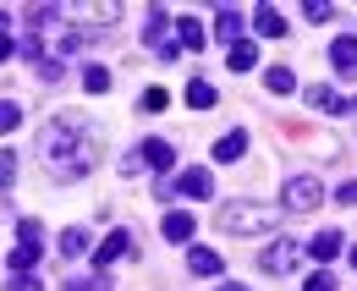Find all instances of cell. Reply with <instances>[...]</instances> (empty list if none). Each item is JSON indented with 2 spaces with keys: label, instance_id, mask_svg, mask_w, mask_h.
Wrapping results in <instances>:
<instances>
[{
  "label": "cell",
  "instance_id": "6da1fadb",
  "mask_svg": "<svg viewBox=\"0 0 357 291\" xmlns=\"http://www.w3.org/2000/svg\"><path fill=\"white\" fill-rule=\"evenodd\" d=\"M89 132H93L89 116L61 110V116H55V121H45V132H39V160L61 165L66 176H89L93 160H99V143H93Z\"/></svg>",
  "mask_w": 357,
  "mask_h": 291
},
{
  "label": "cell",
  "instance_id": "7a4b0ae2",
  "mask_svg": "<svg viewBox=\"0 0 357 291\" xmlns=\"http://www.w3.org/2000/svg\"><path fill=\"white\" fill-rule=\"evenodd\" d=\"M220 225L231 237H253L269 225V209L264 204H220Z\"/></svg>",
  "mask_w": 357,
  "mask_h": 291
},
{
  "label": "cell",
  "instance_id": "3957f363",
  "mask_svg": "<svg viewBox=\"0 0 357 291\" xmlns=\"http://www.w3.org/2000/svg\"><path fill=\"white\" fill-rule=\"evenodd\" d=\"M324 204V187H319V176H291L286 181V209L291 214H308V209Z\"/></svg>",
  "mask_w": 357,
  "mask_h": 291
},
{
  "label": "cell",
  "instance_id": "277c9868",
  "mask_svg": "<svg viewBox=\"0 0 357 291\" xmlns=\"http://www.w3.org/2000/svg\"><path fill=\"white\" fill-rule=\"evenodd\" d=\"M297 258H303V242L280 237V242H269V253H264V269H269V275H291V269H297Z\"/></svg>",
  "mask_w": 357,
  "mask_h": 291
},
{
  "label": "cell",
  "instance_id": "5b68a950",
  "mask_svg": "<svg viewBox=\"0 0 357 291\" xmlns=\"http://www.w3.org/2000/svg\"><path fill=\"white\" fill-rule=\"evenodd\" d=\"M143 44H154L160 55H176V22H171L165 11H154V17H149V28H143Z\"/></svg>",
  "mask_w": 357,
  "mask_h": 291
},
{
  "label": "cell",
  "instance_id": "8992f818",
  "mask_svg": "<svg viewBox=\"0 0 357 291\" xmlns=\"http://www.w3.org/2000/svg\"><path fill=\"white\" fill-rule=\"evenodd\" d=\"M127 253H132V231H110V237L93 248V264H99V269H110V264H116V258H127Z\"/></svg>",
  "mask_w": 357,
  "mask_h": 291
},
{
  "label": "cell",
  "instance_id": "52a82bcc",
  "mask_svg": "<svg viewBox=\"0 0 357 291\" xmlns=\"http://www.w3.org/2000/svg\"><path fill=\"white\" fill-rule=\"evenodd\" d=\"M308 105H319V110H330V116H357V99H347V94H335V88H308Z\"/></svg>",
  "mask_w": 357,
  "mask_h": 291
},
{
  "label": "cell",
  "instance_id": "ba28073f",
  "mask_svg": "<svg viewBox=\"0 0 357 291\" xmlns=\"http://www.w3.org/2000/svg\"><path fill=\"white\" fill-rule=\"evenodd\" d=\"M192 225H198V220H192L187 209H171V214L160 220V237H165V242H192Z\"/></svg>",
  "mask_w": 357,
  "mask_h": 291
},
{
  "label": "cell",
  "instance_id": "9c48e42d",
  "mask_svg": "<svg viewBox=\"0 0 357 291\" xmlns=\"http://www.w3.org/2000/svg\"><path fill=\"white\" fill-rule=\"evenodd\" d=\"M176 187L187 193V198H209V193H215V181H209V170H204V165H187L176 176Z\"/></svg>",
  "mask_w": 357,
  "mask_h": 291
},
{
  "label": "cell",
  "instance_id": "30bf717a",
  "mask_svg": "<svg viewBox=\"0 0 357 291\" xmlns=\"http://www.w3.org/2000/svg\"><path fill=\"white\" fill-rule=\"evenodd\" d=\"M137 160H143V165H154V170H171V165H176V149H171L165 137H149Z\"/></svg>",
  "mask_w": 357,
  "mask_h": 291
},
{
  "label": "cell",
  "instance_id": "8fae6325",
  "mask_svg": "<svg viewBox=\"0 0 357 291\" xmlns=\"http://www.w3.org/2000/svg\"><path fill=\"white\" fill-rule=\"evenodd\" d=\"M242 154H248V132H225V137H215V160H220V165L242 160Z\"/></svg>",
  "mask_w": 357,
  "mask_h": 291
},
{
  "label": "cell",
  "instance_id": "7c38bea8",
  "mask_svg": "<svg viewBox=\"0 0 357 291\" xmlns=\"http://www.w3.org/2000/svg\"><path fill=\"white\" fill-rule=\"evenodd\" d=\"M330 61H335V72L357 77V39H335L330 44Z\"/></svg>",
  "mask_w": 357,
  "mask_h": 291
},
{
  "label": "cell",
  "instance_id": "4fadbf2b",
  "mask_svg": "<svg viewBox=\"0 0 357 291\" xmlns=\"http://www.w3.org/2000/svg\"><path fill=\"white\" fill-rule=\"evenodd\" d=\"M176 50H204V22L198 17H176Z\"/></svg>",
  "mask_w": 357,
  "mask_h": 291
},
{
  "label": "cell",
  "instance_id": "5bb4252c",
  "mask_svg": "<svg viewBox=\"0 0 357 291\" xmlns=\"http://www.w3.org/2000/svg\"><path fill=\"white\" fill-rule=\"evenodd\" d=\"M225 61H231V72H253V66H259V44L236 39V44H231V55H225Z\"/></svg>",
  "mask_w": 357,
  "mask_h": 291
},
{
  "label": "cell",
  "instance_id": "9a60e30c",
  "mask_svg": "<svg viewBox=\"0 0 357 291\" xmlns=\"http://www.w3.org/2000/svg\"><path fill=\"white\" fill-rule=\"evenodd\" d=\"M187 269L209 281V275H220V253H209V248H192V253H187Z\"/></svg>",
  "mask_w": 357,
  "mask_h": 291
},
{
  "label": "cell",
  "instance_id": "2e32d148",
  "mask_svg": "<svg viewBox=\"0 0 357 291\" xmlns=\"http://www.w3.org/2000/svg\"><path fill=\"white\" fill-rule=\"evenodd\" d=\"M253 28L269 33V39H280V33H286V17H280L275 6H259V11H253Z\"/></svg>",
  "mask_w": 357,
  "mask_h": 291
},
{
  "label": "cell",
  "instance_id": "e0dca14e",
  "mask_svg": "<svg viewBox=\"0 0 357 291\" xmlns=\"http://www.w3.org/2000/svg\"><path fill=\"white\" fill-rule=\"evenodd\" d=\"M308 253H313V258H319V264H330V258L341 253V231H319V237H313V242H308Z\"/></svg>",
  "mask_w": 357,
  "mask_h": 291
},
{
  "label": "cell",
  "instance_id": "ac0fdd59",
  "mask_svg": "<svg viewBox=\"0 0 357 291\" xmlns=\"http://www.w3.org/2000/svg\"><path fill=\"white\" fill-rule=\"evenodd\" d=\"M215 99H220L215 83H204V77H192V83H187V105H192V110H209Z\"/></svg>",
  "mask_w": 357,
  "mask_h": 291
},
{
  "label": "cell",
  "instance_id": "d6986e66",
  "mask_svg": "<svg viewBox=\"0 0 357 291\" xmlns=\"http://www.w3.org/2000/svg\"><path fill=\"white\" fill-rule=\"evenodd\" d=\"M264 88H269V94H291V88H297L291 66H269V72H264Z\"/></svg>",
  "mask_w": 357,
  "mask_h": 291
},
{
  "label": "cell",
  "instance_id": "ffe728a7",
  "mask_svg": "<svg viewBox=\"0 0 357 291\" xmlns=\"http://www.w3.org/2000/svg\"><path fill=\"white\" fill-rule=\"evenodd\" d=\"M61 253H66V258H83V253H89V231H83V225H72V231L61 237Z\"/></svg>",
  "mask_w": 357,
  "mask_h": 291
},
{
  "label": "cell",
  "instance_id": "44dd1931",
  "mask_svg": "<svg viewBox=\"0 0 357 291\" xmlns=\"http://www.w3.org/2000/svg\"><path fill=\"white\" fill-rule=\"evenodd\" d=\"M6 264H11V269H17V275H28V269H33V264H39V248H33V242H22V248L11 253V258H6Z\"/></svg>",
  "mask_w": 357,
  "mask_h": 291
},
{
  "label": "cell",
  "instance_id": "7402d4cb",
  "mask_svg": "<svg viewBox=\"0 0 357 291\" xmlns=\"http://www.w3.org/2000/svg\"><path fill=\"white\" fill-rule=\"evenodd\" d=\"M77 17H83V22H116L121 6H77Z\"/></svg>",
  "mask_w": 357,
  "mask_h": 291
},
{
  "label": "cell",
  "instance_id": "603a6c76",
  "mask_svg": "<svg viewBox=\"0 0 357 291\" xmlns=\"http://www.w3.org/2000/svg\"><path fill=\"white\" fill-rule=\"evenodd\" d=\"M61 291H110V281H105V275H72Z\"/></svg>",
  "mask_w": 357,
  "mask_h": 291
},
{
  "label": "cell",
  "instance_id": "cb8c5ba5",
  "mask_svg": "<svg viewBox=\"0 0 357 291\" xmlns=\"http://www.w3.org/2000/svg\"><path fill=\"white\" fill-rule=\"evenodd\" d=\"M215 33L236 44V33H242V17H236V11H220V17H215Z\"/></svg>",
  "mask_w": 357,
  "mask_h": 291
},
{
  "label": "cell",
  "instance_id": "d4e9b609",
  "mask_svg": "<svg viewBox=\"0 0 357 291\" xmlns=\"http://www.w3.org/2000/svg\"><path fill=\"white\" fill-rule=\"evenodd\" d=\"M83 88H89V94H105V88H110V72H105V66H89V72H83Z\"/></svg>",
  "mask_w": 357,
  "mask_h": 291
},
{
  "label": "cell",
  "instance_id": "484cf974",
  "mask_svg": "<svg viewBox=\"0 0 357 291\" xmlns=\"http://www.w3.org/2000/svg\"><path fill=\"white\" fill-rule=\"evenodd\" d=\"M11 181H17V154L0 149V187H11Z\"/></svg>",
  "mask_w": 357,
  "mask_h": 291
},
{
  "label": "cell",
  "instance_id": "4316f807",
  "mask_svg": "<svg viewBox=\"0 0 357 291\" xmlns=\"http://www.w3.org/2000/svg\"><path fill=\"white\" fill-rule=\"evenodd\" d=\"M303 17H308V22H330V17H335V11H330V6H324V0H303Z\"/></svg>",
  "mask_w": 357,
  "mask_h": 291
},
{
  "label": "cell",
  "instance_id": "83f0119b",
  "mask_svg": "<svg viewBox=\"0 0 357 291\" xmlns=\"http://www.w3.org/2000/svg\"><path fill=\"white\" fill-rule=\"evenodd\" d=\"M17 231H22V242H33V248H45V225H39V220H22Z\"/></svg>",
  "mask_w": 357,
  "mask_h": 291
},
{
  "label": "cell",
  "instance_id": "f1b7e54d",
  "mask_svg": "<svg viewBox=\"0 0 357 291\" xmlns=\"http://www.w3.org/2000/svg\"><path fill=\"white\" fill-rule=\"evenodd\" d=\"M22 121V110H17V105H11V99H0V132H11V126Z\"/></svg>",
  "mask_w": 357,
  "mask_h": 291
},
{
  "label": "cell",
  "instance_id": "f546056e",
  "mask_svg": "<svg viewBox=\"0 0 357 291\" xmlns=\"http://www.w3.org/2000/svg\"><path fill=\"white\" fill-rule=\"evenodd\" d=\"M33 66H39V77H45V83H55V77H61V61H55V55H39Z\"/></svg>",
  "mask_w": 357,
  "mask_h": 291
},
{
  "label": "cell",
  "instance_id": "4dcf8cb0",
  "mask_svg": "<svg viewBox=\"0 0 357 291\" xmlns=\"http://www.w3.org/2000/svg\"><path fill=\"white\" fill-rule=\"evenodd\" d=\"M165 105H171L165 88H149V94H143V110H165Z\"/></svg>",
  "mask_w": 357,
  "mask_h": 291
},
{
  "label": "cell",
  "instance_id": "1f68e13d",
  "mask_svg": "<svg viewBox=\"0 0 357 291\" xmlns=\"http://www.w3.org/2000/svg\"><path fill=\"white\" fill-rule=\"evenodd\" d=\"M303 291H335V275L319 269V275H308V286H303Z\"/></svg>",
  "mask_w": 357,
  "mask_h": 291
},
{
  "label": "cell",
  "instance_id": "d6a6232c",
  "mask_svg": "<svg viewBox=\"0 0 357 291\" xmlns=\"http://www.w3.org/2000/svg\"><path fill=\"white\" fill-rule=\"evenodd\" d=\"M335 204H347V209L357 204V181H341V187H335Z\"/></svg>",
  "mask_w": 357,
  "mask_h": 291
},
{
  "label": "cell",
  "instance_id": "836d02e7",
  "mask_svg": "<svg viewBox=\"0 0 357 291\" xmlns=\"http://www.w3.org/2000/svg\"><path fill=\"white\" fill-rule=\"evenodd\" d=\"M6 291H39V281H33V275H17V281H11Z\"/></svg>",
  "mask_w": 357,
  "mask_h": 291
},
{
  "label": "cell",
  "instance_id": "e575fe53",
  "mask_svg": "<svg viewBox=\"0 0 357 291\" xmlns=\"http://www.w3.org/2000/svg\"><path fill=\"white\" fill-rule=\"evenodd\" d=\"M11 55H17V44H11V39H0V61H11Z\"/></svg>",
  "mask_w": 357,
  "mask_h": 291
},
{
  "label": "cell",
  "instance_id": "d590c367",
  "mask_svg": "<svg viewBox=\"0 0 357 291\" xmlns=\"http://www.w3.org/2000/svg\"><path fill=\"white\" fill-rule=\"evenodd\" d=\"M0 39H11V17L6 11H0Z\"/></svg>",
  "mask_w": 357,
  "mask_h": 291
},
{
  "label": "cell",
  "instance_id": "8d00e7d4",
  "mask_svg": "<svg viewBox=\"0 0 357 291\" xmlns=\"http://www.w3.org/2000/svg\"><path fill=\"white\" fill-rule=\"evenodd\" d=\"M352 269H357V248H352Z\"/></svg>",
  "mask_w": 357,
  "mask_h": 291
},
{
  "label": "cell",
  "instance_id": "74e56055",
  "mask_svg": "<svg viewBox=\"0 0 357 291\" xmlns=\"http://www.w3.org/2000/svg\"><path fill=\"white\" fill-rule=\"evenodd\" d=\"M220 291H242V286H220Z\"/></svg>",
  "mask_w": 357,
  "mask_h": 291
}]
</instances>
